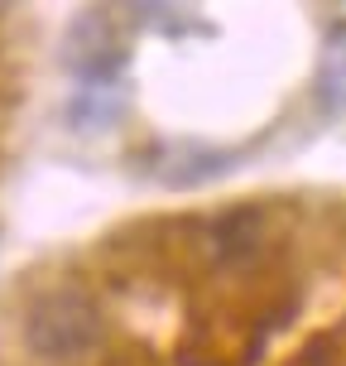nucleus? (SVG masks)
<instances>
[{"label":"nucleus","instance_id":"nucleus-2","mask_svg":"<svg viewBox=\"0 0 346 366\" xmlns=\"http://www.w3.org/2000/svg\"><path fill=\"white\" fill-rule=\"evenodd\" d=\"M265 212L260 207H236V212H226V217L212 222V232H207V246H212V256L221 265H245V260H255L265 251Z\"/></svg>","mask_w":346,"mask_h":366},{"label":"nucleus","instance_id":"nucleus-3","mask_svg":"<svg viewBox=\"0 0 346 366\" xmlns=\"http://www.w3.org/2000/svg\"><path fill=\"white\" fill-rule=\"evenodd\" d=\"M126 107V92L121 82H82V92L73 97V126L77 130H106Z\"/></svg>","mask_w":346,"mask_h":366},{"label":"nucleus","instance_id":"nucleus-4","mask_svg":"<svg viewBox=\"0 0 346 366\" xmlns=\"http://www.w3.org/2000/svg\"><path fill=\"white\" fill-rule=\"evenodd\" d=\"M317 102L337 116H346V24L327 39L322 54V73H317Z\"/></svg>","mask_w":346,"mask_h":366},{"label":"nucleus","instance_id":"nucleus-1","mask_svg":"<svg viewBox=\"0 0 346 366\" xmlns=\"http://www.w3.org/2000/svg\"><path fill=\"white\" fill-rule=\"evenodd\" d=\"M101 342V313L82 290H49L24 313V347L44 362H73Z\"/></svg>","mask_w":346,"mask_h":366}]
</instances>
